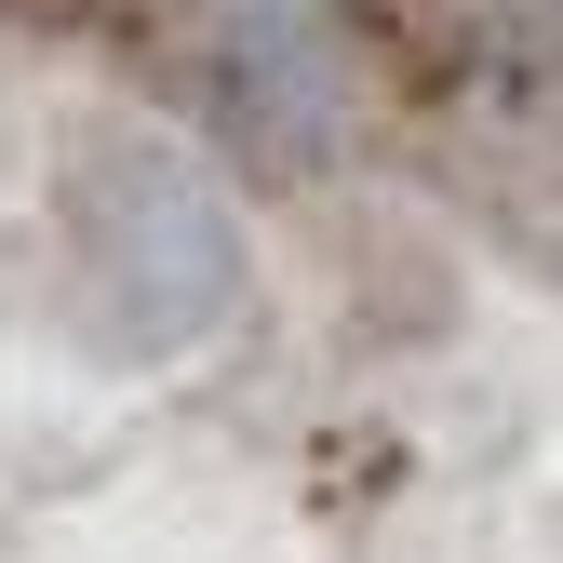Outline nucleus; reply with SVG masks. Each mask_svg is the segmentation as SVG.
Wrapping results in <instances>:
<instances>
[{"instance_id": "f257e3e1", "label": "nucleus", "mask_w": 563, "mask_h": 563, "mask_svg": "<svg viewBox=\"0 0 563 563\" xmlns=\"http://www.w3.org/2000/svg\"><path fill=\"white\" fill-rule=\"evenodd\" d=\"M229 349L242 242L134 0H0V563H108Z\"/></svg>"}]
</instances>
